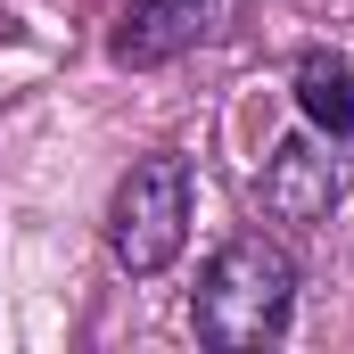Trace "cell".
<instances>
[{
    "instance_id": "277c9868",
    "label": "cell",
    "mask_w": 354,
    "mask_h": 354,
    "mask_svg": "<svg viewBox=\"0 0 354 354\" xmlns=\"http://www.w3.org/2000/svg\"><path fill=\"white\" fill-rule=\"evenodd\" d=\"M338 157H330V140H313V132H288V140H272L264 174H256V198H264L272 223H330V206H338Z\"/></svg>"
},
{
    "instance_id": "6da1fadb",
    "label": "cell",
    "mask_w": 354,
    "mask_h": 354,
    "mask_svg": "<svg viewBox=\"0 0 354 354\" xmlns=\"http://www.w3.org/2000/svg\"><path fill=\"white\" fill-rule=\"evenodd\" d=\"M288 313H297V264L264 231L223 239L214 264L198 272V297H189V322L214 354H256L272 338H288Z\"/></svg>"
},
{
    "instance_id": "3957f363",
    "label": "cell",
    "mask_w": 354,
    "mask_h": 354,
    "mask_svg": "<svg viewBox=\"0 0 354 354\" xmlns=\"http://www.w3.org/2000/svg\"><path fill=\"white\" fill-rule=\"evenodd\" d=\"M231 0H124L115 8V33H107V58L149 75V66H174L181 50H198L214 25H223Z\"/></svg>"
},
{
    "instance_id": "5b68a950",
    "label": "cell",
    "mask_w": 354,
    "mask_h": 354,
    "mask_svg": "<svg viewBox=\"0 0 354 354\" xmlns=\"http://www.w3.org/2000/svg\"><path fill=\"white\" fill-rule=\"evenodd\" d=\"M297 107L322 140H354V66L338 50H305L297 58Z\"/></svg>"
},
{
    "instance_id": "7a4b0ae2",
    "label": "cell",
    "mask_w": 354,
    "mask_h": 354,
    "mask_svg": "<svg viewBox=\"0 0 354 354\" xmlns=\"http://www.w3.org/2000/svg\"><path fill=\"white\" fill-rule=\"evenodd\" d=\"M189 206H198L189 157H140L107 198V256L132 280H157L189 239Z\"/></svg>"
}]
</instances>
